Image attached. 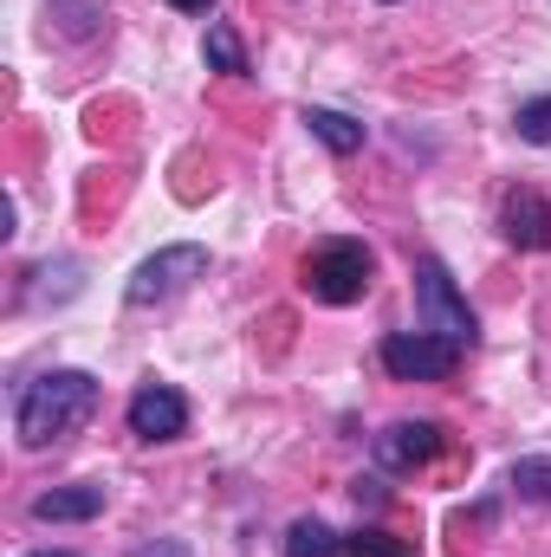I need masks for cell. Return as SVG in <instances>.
Listing matches in <instances>:
<instances>
[{
  "mask_svg": "<svg viewBox=\"0 0 551 557\" xmlns=\"http://www.w3.org/2000/svg\"><path fill=\"white\" fill-rule=\"evenodd\" d=\"M91 416H98V383L85 370H46L39 383L20 389L13 428H20L26 447H59V441H72Z\"/></svg>",
  "mask_w": 551,
  "mask_h": 557,
  "instance_id": "obj_1",
  "label": "cell"
},
{
  "mask_svg": "<svg viewBox=\"0 0 551 557\" xmlns=\"http://www.w3.org/2000/svg\"><path fill=\"white\" fill-rule=\"evenodd\" d=\"M305 292L318 305H357L370 292V247L364 240H325L305 260Z\"/></svg>",
  "mask_w": 551,
  "mask_h": 557,
  "instance_id": "obj_2",
  "label": "cell"
},
{
  "mask_svg": "<svg viewBox=\"0 0 551 557\" xmlns=\"http://www.w3.org/2000/svg\"><path fill=\"white\" fill-rule=\"evenodd\" d=\"M415 305H421V331H434V337H448V344H474V311H467V298L454 292V278L441 260H415Z\"/></svg>",
  "mask_w": 551,
  "mask_h": 557,
  "instance_id": "obj_3",
  "label": "cell"
},
{
  "mask_svg": "<svg viewBox=\"0 0 551 557\" xmlns=\"http://www.w3.org/2000/svg\"><path fill=\"white\" fill-rule=\"evenodd\" d=\"M454 363H461V344H448L434 331H396V337H383V370L396 383H448Z\"/></svg>",
  "mask_w": 551,
  "mask_h": 557,
  "instance_id": "obj_4",
  "label": "cell"
},
{
  "mask_svg": "<svg viewBox=\"0 0 551 557\" xmlns=\"http://www.w3.org/2000/svg\"><path fill=\"white\" fill-rule=\"evenodd\" d=\"M201 273H208V253H201V247H169V253L143 260L137 273H131L124 298H131V305H162V298L188 292V285H195Z\"/></svg>",
  "mask_w": 551,
  "mask_h": 557,
  "instance_id": "obj_5",
  "label": "cell"
},
{
  "mask_svg": "<svg viewBox=\"0 0 551 557\" xmlns=\"http://www.w3.org/2000/svg\"><path fill=\"white\" fill-rule=\"evenodd\" d=\"M182 428H188V403L169 383H143L131 396V434L137 441H175Z\"/></svg>",
  "mask_w": 551,
  "mask_h": 557,
  "instance_id": "obj_6",
  "label": "cell"
},
{
  "mask_svg": "<svg viewBox=\"0 0 551 557\" xmlns=\"http://www.w3.org/2000/svg\"><path fill=\"white\" fill-rule=\"evenodd\" d=\"M434 454H441V428H434V421H390V428L377 434V460H383L390 473L428 467Z\"/></svg>",
  "mask_w": 551,
  "mask_h": 557,
  "instance_id": "obj_7",
  "label": "cell"
},
{
  "mask_svg": "<svg viewBox=\"0 0 551 557\" xmlns=\"http://www.w3.org/2000/svg\"><path fill=\"white\" fill-rule=\"evenodd\" d=\"M500 227H506V240H513V247H532V253H546V247H551V201H546V195H532V188L506 195V208H500Z\"/></svg>",
  "mask_w": 551,
  "mask_h": 557,
  "instance_id": "obj_8",
  "label": "cell"
},
{
  "mask_svg": "<svg viewBox=\"0 0 551 557\" xmlns=\"http://www.w3.org/2000/svg\"><path fill=\"white\" fill-rule=\"evenodd\" d=\"M105 512V486H52L33 499V519L39 525H78V519H98Z\"/></svg>",
  "mask_w": 551,
  "mask_h": 557,
  "instance_id": "obj_9",
  "label": "cell"
},
{
  "mask_svg": "<svg viewBox=\"0 0 551 557\" xmlns=\"http://www.w3.org/2000/svg\"><path fill=\"white\" fill-rule=\"evenodd\" d=\"M305 124H311V137L325 143V149H338V156H351V149H364V124L357 117H344V111H305Z\"/></svg>",
  "mask_w": 551,
  "mask_h": 557,
  "instance_id": "obj_10",
  "label": "cell"
},
{
  "mask_svg": "<svg viewBox=\"0 0 551 557\" xmlns=\"http://www.w3.org/2000/svg\"><path fill=\"white\" fill-rule=\"evenodd\" d=\"M285 557H344V539L325 525V519H298L285 532Z\"/></svg>",
  "mask_w": 551,
  "mask_h": 557,
  "instance_id": "obj_11",
  "label": "cell"
},
{
  "mask_svg": "<svg viewBox=\"0 0 551 557\" xmlns=\"http://www.w3.org/2000/svg\"><path fill=\"white\" fill-rule=\"evenodd\" d=\"M208 65L215 72H234V78L247 72V46H241L234 26H208Z\"/></svg>",
  "mask_w": 551,
  "mask_h": 557,
  "instance_id": "obj_12",
  "label": "cell"
},
{
  "mask_svg": "<svg viewBox=\"0 0 551 557\" xmlns=\"http://www.w3.org/2000/svg\"><path fill=\"white\" fill-rule=\"evenodd\" d=\"M513 493L526 506H551V460H513Z\"/></svg>",
  "mask_w": 551,
  "mask_h": 557,
  "instance_id": "obj_13",
  "label": "cell"
},
{
  "mask_svg": "<svg viewBox=\"0 0 551 557\" xmlns=\"http://www.w3.org/2000/svg\"><path fill=\"white\" fill-rule=\"evenodd\" d=\"M344 557H409V545L390 532H357V539H344Z\"/></svg>",
  "mask_w": 551,
  "mask_h": 557,
  "instance_id": "obj_14",
  "label": "cell"
},
{
  "mask_svg": "<svg viewBox=\"0 0 551 557\" xmlns=\"http://www.w3.org/2000/svg\"><path fill=\"white\" fill-rule=\"evenodd\" d=\"M513 131H519L526 143H551V98H532V104H519Z\"/></svg>",
  "mask_w": 551,
  "mask_h": 557,
  "instance_id": "obj_15",
  "label": "cell"
},
{
  "mask_svg": "<svg viewBox=\"0 0 551 557\" xmlns=\"http://www.w3.org/2000/svg\"><path fill=\"white\" fill-rule=\"evenodd\" d=\"M169 7H182V13H208L215 0H169Z\"/></svg>",
  "mask_w": 551,
  "mask_h": 557,
  "instance_id": "obj_16",
  "label": "cell"
},
{
  "mask_svg": "<svg viewBox=\"0 0 551 557\" xmlns=\"http://www.w3.org/2000/svg\"><path fill=\"white\" fill-rule=\"evenodd\" d=\"M33 557H65V552H33Z\"/></svg>",
  "mask_w": 551,
  "mask_h": 557,
  "instance_id": "obj_17",
  "label": "cell"
}]
</instances>
